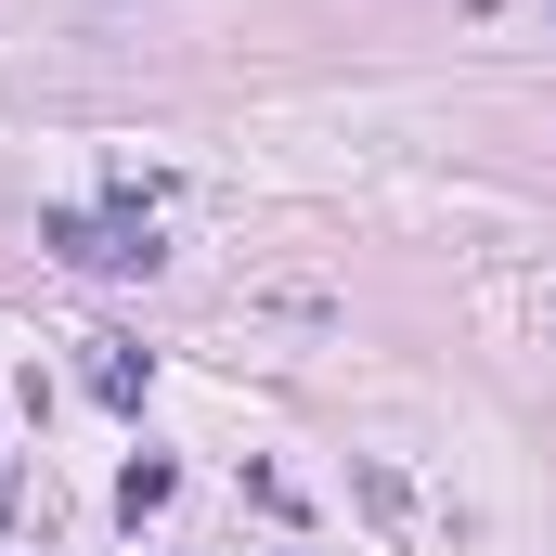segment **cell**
I'll return each instance as SVG.
<instances>
[{"label": "cell", "mask_w": 556, "mask_h": 556, "mask_svg": "<svg viewBox=\"0 0 556 556\" xmlns=\"http://www.w3.org/2000/svg\"><path fill=\"white\" fill-rule=\"evenodd\" d=\"M544 13H556V0H544Z\"/></svg>", "instance_id": "cell-4"}, {"label": "cell", "mask_w": 556, "mask_h": 556, "mask_svg": "<svg viewBox=\"0 0 556 556\" xmlns=\"http://www.w3.org/2000/svg\"><path fill=\"white\" fill-rule=\"evenodd\" d=\"M168 505H181V466H168V453H142L130 479H117V518L142 531V518H168Z\"/></svg>", "instance_id": "cell-2"}, {"label": "cell", "mask_w": 556, "mask_h": 556, "mask_svg": "<svg viewBox=\"0 0 556 556\" xmlns=\"http://www.w3.org/2000/svg\"><path fill=\"white\" fill-rule=\"evenodd\" d=\"M91 402H117V415L142 402V350L130 337H91Z\"/></svg>", "instance_id": "cell-3"}, {"label": "cell", "mask_w": 556, "mask_h": 556, "mask_svg": "<svg viewBox=\"0 0 556 556\" xmlns=\"http://www.w3.org/2000/svg\"><path fill=\"white\" fill-rule=\"evenodd\" d=\"M39 247H65L78 273H155V260H168V247H155V207H130V194H117V207H52Z\"/></svg>", "instance_id": "cell-1"}]
</instances>
